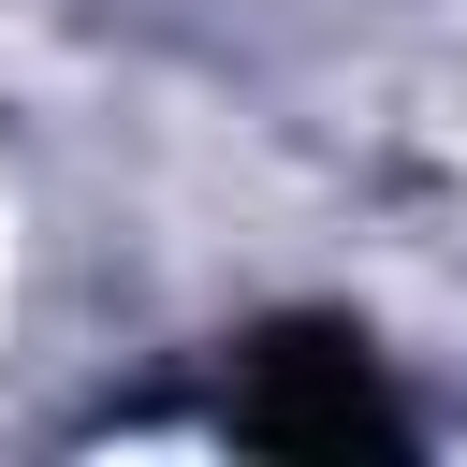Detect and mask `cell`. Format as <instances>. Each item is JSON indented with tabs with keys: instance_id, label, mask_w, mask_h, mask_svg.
Segmentation results:
<instances>
[{
	"instance_id": "1",
	"label": "cell",
	"mask_w": 467,
	"mask_h": 467,
	"mask_svg": "<svg viewBox=\"0 0 467 467\" xmlns=\"http://www.w3.org/2000/svg\"><path fill=\"white\" fill-rule=\"evenodd\" d=\"M219 438L292 452V467H350V452H409V394L379 379L365 321H263L219 379Z\"/></svg>"
}]
</instances>
